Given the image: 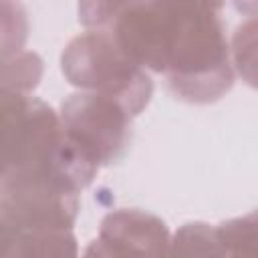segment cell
<instances>
[{"label": "cell", "instance_id": "obj_4", "mask_svg": "<svg viewBox=\"0 0 258 258\" xmlns=\"http://www.w3.org/2000/svg\"><path fill=\"white\" fill-rule=\"evenodd\" d=\"M167 258H226L218 232L206 224H185L169 244Z\"/></svg>", "mask_w": 258, "mask_h": 258}, {"label": "cell", "instance_id": "obj_3", "mask_svg": "<svg viewBox=\"0 0 258 258\" xmlns=\"http://www.w3.org/2000/svg\"><path fill=\"white\" fill-rule=\"evenodd\" d=\"M127 111L113 99L83 93L62 105V129L95 163H109L127 145Z\"/></svg>", "mask_w": 258, "mask_h": 258}, {"label": "cell", "instance_id": "obj_5", "mask_svg": "<svg viewBox=\"0 0 258 258\" xmlns=\"http://www.w3.org/2000/svg\"><path fill=\"white\" fill-rule=\"evenodd\" d=\"M254 214H248L246 218L226 222L220 226V230H216L226 258H254Z\"/></svg>", "mask_w": 258, "mask_h": 258}, {"label": "cell", "instance_id": "obj_1", "mask_svg": "<svg viewBox=\"0 0 258 258\" xmlns=\"http://www.w3.org/2000/svg\"><path fill=\"white\" fill-rule=\"evenodd\" d=\"M165 73L175 93L189 101H212L230 89L228 44L216 6L171 4Z\"/></svg>", "mask_w": 258, "mask_h": 258}, {"label": "cell", "instance_id": "obj_6", "mask_svg": "<svg viewBox=\"0 0 258 258\" xmlns=\"http://www.w3.org/2000/svg\"><path fill=\"white\" fill-rule=\"evenodd\" d=\"M22 230H18L10 220L8 216L4 214V210L0 208V258H8L18 236H20Z\"/></svg>", "mask_w": 258, "mask_h": 258}, {"label": "cell", "instance_id": "obj_2", "mask_svg": "<svg viewBox=\"0 0 258 258\" xmlns=\"http://www.w3.org/2000/svg\"><path fill=\"white\" fill-rule=\"evenodd\" d=\"M62 71L73 85L117 101L135 115L149 101L151 83L107 32L77 36L62 54Z\"/></svg>", "mask_w": 258, "mask_h": 258}]
</instances>
